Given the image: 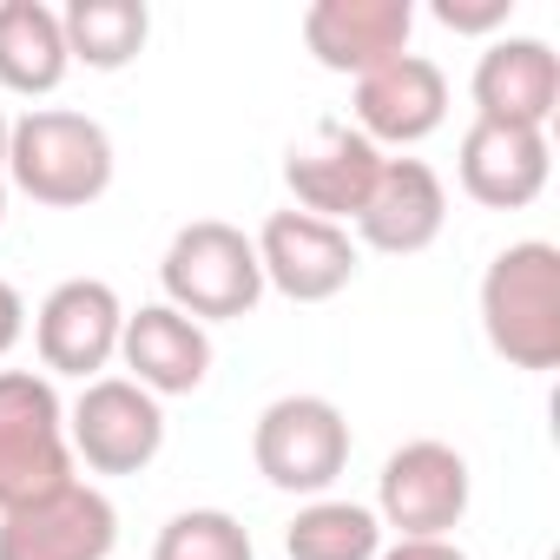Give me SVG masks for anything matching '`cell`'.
<instances>
[{
	"label": "cell",
	"mask_w": 560,
	"mask_h": 560,
	"mask_svg": "<svg viewBox=\"0 0 560 560\" xmlns=\"http://www.w3.org/2000/svg\"><path fill=\"white\" fill-rule=\"evenodd\" d=\"M481 337L508 370H560V250L521 237L481 270Z\"/></svg>",
	"instance_id": "1"
},
{
	"label": "cell",
	"mask_w": 560,
	"mask_h": 560,
	"mask_svg": "<svg viewBox=\"0 0 560 560\" xmlns=\"http://www.w3.org/2000/svg\"><path fill=\"white\" fill-rule=\"evenodd\" d=\"M113 132L73 106H34L8 126V185L47 211H86L113 191Z\"/></svg>",
	"instance_id": "2"
},
{
	"label": "cell",
	"mask_w": 560,
	"mask_h": 560,
	"mask_svg": "<svg viewBox=\"0 0 560 560\" xmlns=\"http://www.w3.org/2000/svg\"><path fill=\"white\" fill-rule=\"evenodd\" d=\"M159 284H165V304L185 311L191 324H205V330L237 324L264 298L257 244L224 218H191V224L172 231V244L159 257Z\"/></svg>",
	"instance_id": "3"
},
{
	"label": "cell",
	"mask_w": 560,
	"mask_h": 560,
	"mask_svg": "<svg viewBox=\"0 0 560 560\" xmlns=\"http://www.w3.org/2000/svg\"><path fill=\"white\" fill-rule=\"evenodd\" d=\"M73 481V442H67V402L54 376L0 370V514L27 508Z\"/></svg>",
	"instance_id": "4"
},
{
	"label": "cell",
	"mask_w": 560,
	"mask_h": 560,
	"mask_svg": "<svg viewBox=\"0 0 560 560\" xmlns=\"http://www.w3.org/2000/svg\"><path fill=\"white\" fill-rule=\"evenodd\" d=\"M250 462L277 494H330L350 468V416L330 396H277L250 422Z\"/></svg>",
	"instance_id": "5"
},
{
	"label": "cell",
	"mask_w": 560,
	"mask_h": 560,
	"mask_svg": "<svg viewBox=\"0 0 560 560\" xmlns=\"http://www.w3.org/2000/svg\"><path fill=\"white\" fill-rule=\"evenodd\" d=\"M468 501H475L468 455L435 435L402 442L376 475V521L396 527V540H448L462 527Z\"/></svg>",
	"instance_id": "6"
},
{
	"label": "cell",
	"mask_w": 560,
	"mask_h": 560,
	"mask_svg": "<svg viewBox=\"0 0 560 560\" xmlns=\"http://www.w3.org/2000/svg\"><path fill=\"white\" fill-rule=\"evenodd\" d=\"M67 442L93 475H145L165 448V409L132 376H100L67 409Z\"/></svg>",
	"instance_id": "7"
},
{
	"label": "cell",
	"mask_w": 560,
	"mask_h": 560,
	"mask_svg": "<svg viewBox=\"0 0 560 560\" xmlns=\"http://www.w3.org/2000/svg\"><path fill=\"white\" fill-rule=\"evenodd\" d=\"M257 244V270H264V291L291 298V304H330L337 291H350V277L363 264L357 237L343 224H324L311 211H270Z\"/></svg>",
	"instance_id": "8"
},
{
	"label": "cell",
	"mask_w": 560,
	"mask_h": 560,
	"mask_svg": "<svg viewBox=\"0 0 560 560\" xmlns=\"http://www.w3.org/2000/svg\"><path fill=\"white\" fill-rule=\"evenodd\" d=\"M119 508L93 481H67L27 508L0 514V560H113Z\"/></svg>",
	"instance_id": "9"
},
{
	"label": "cell",
	"mask_w": 560,
	"mask_h": 560,
	"mask_svg": "<svg viewBox=\"0 0 560 560\" xmlns=\"http://www.w3.org/2000/svg\"><path fill=\"white\" fill-rule=\"evenodd\" d=\"M119 330H126V304L106 277H67L47 291V304L34 311V350L47 376H80L100 383L106 363H119Z\"/></svg>",
	"instance_id": "10"
},
{
	"label": "cell",
	"mask_w": 560,
	"mask_h": 560,
	"mask_svg": "<svg viewBox=\"0 0 560 560\" xmlns=\"http://www.w3.org/2000/svg\"><path fill=\"white\" fill-rule=\"evenodd\" d=\"M383 159H389V152H376L350 119H324L304 145H291V159H284V185H291L298 211H311V218L350 231L357 211H363V198L376 191Z\"/></svg>",
	"instance_id": "11"
},
{
	"label": "cell",
	"mask_w": 560,
	"mask_h": 560,
	"mask_svg": "<svg viewBox=\"0 0 560 560\" xmlns=\"http://www.w3.org/2000/svg\"><path fill=\"white\" fill-rule=\"evenodd\" d=\"M350 126L376 145V152H409L422 145L429 132H442L448 119V73L429 60V54H396L383 60L376 73L357 80V100H350Z\"/></svg>",
	"instance_id": "12"
},
{
	"label": "cell",
	"mask_w": 560,
	"mask_h": 560,
	"mask_svg": "<svg viewBox=\"0 0 560 560\" xmlns=\"http://www.w3.org/2000/svg\"><path fill=\"white\" fill-rule=\"evenodd\" d=\"M416 8L409 0H317L304 8V47L324 73H376L383 60L409 54Z\"/></svg>",
	"instance_id": "13"
},
{
	"label": "cell",
	"mask_w": 560,
	"mask_h": 560,
	"mask_svg": "<svg viewBox=\"0 0 560 560\" xmlns=\"http://www.w3.org/2000/svg\"><path fill=\"white\" fill-rule=\"evenodd\" d=\"M547 172H553V145L547 132L534 126H501V119H475L462 132V152H455V178L475 205L488 211H521L547 191Z\"/></svg>",
	"instance_id": "14"
},
{
	"label": "cell",
	"mask_w": 560,
	"mask_h": 560,
	"mask_svg": "<svg viewBox=\"0 0 560 560\" xmlns=\"http://www.w3.org/2000/svg\"><path fill=\"white\" fill-rule=\"evenodd\" d=\"M448 224V185L435 178L429 159H383L376 191L357 211V244L383 257H416L442 237Z\"/></svg>",
	"instance_id": "15"
},
{
	"label": "cell",
	"mask_w": 560,
	"mask_h": 560,
	"mask_svg": "<svg viewBox=\"0 0 560 560\" xmlns=\"http://www.w3.org/2000/svg\"><path fill=\"white\" fill-rule=\"evenodd\" d=\"M468 93H475V119L547 132V119L560 106V54L547 40H534V34H501L475 60Z\"/></svg>",
	"instance_id": "16"
},
{
	"label": "cell",
	"mask_w": 560,
	"mask_h": 560,
	"mask_svg": "<svg viewBox=\"0 0 560 560\" xmlns=\"http://www.w3.org/2000/svg\"><path fill=\"white\" fill-rule=\"evenodd\" d=\"M119 363L126 376L145 389V396H191L205 389L211 376V330L191 324L185 311L172 304H139L126 311V330H119Z\"/></svg>",
	"instance_id": "17"
},
{
	"label": "cell",
	"mask_w": 560,
	"mask_h": 560,
	"mask_svg": "<svg viewBox=\"0 0 560 560\" xmlns=\"http://www.w3.org/2000/svg\"><path fill=\"white\" fill-rule=\"evenodd\" d=\"M67 67V34L47 0H0V86L21 100H47Z\"/></svg>",
	"instance_id": "18"
},
{
	"label": "cell",
	"mask_w": 560,
	"mask_h": 560,
	"mask_svg": "<svg viewBox=\"0 0 560 560\" xmlns=\"http://www.w3.org/2000/svg\"><path fill=\"white\" fill-rule=\"evenodd\" d=\"M60 34H67V60L93 67V73H119L145 54L152 40V8L145 0H67L60 8Z\"/></svg>",
	"instance_id": "19"
},
{
	"label": "cell",
	"mask_w": 560,
	"mask_h": 560,
	"mask_svg": "<svg viewBox=\"0 0 560 560\" xmlns=\"http://www.w3.org/2000/svg\"><path fill=\"white\" fill-rule=\"evenodd\" d=\"M284 553L291 560H376L383 553V521L363 501H337L317 494L291 514L284 527Z\"/></svg>",
	"instance_id": "20"
},
{
	"label": "cell",
	"mask_w": 560,
	"mask_h": 560,
	"mask_svg": "<svg viewBox=\"0 0 560 560\" xmlns=\"http://www.w3.org/2000/svg\"><path fill=\"white\" fill-rule=\"evenodd\" d=\"M152 560H257L250 527L224 508H185L159 527Z\"/></svg>",
	"instance_id": "21"
},
{
	"label": "cell",
	"mask_w": 560,
	"mask_h": 560,
	"mask_svg": "<svg viewBox=\"0 0 560 560\" xmlns=\"http://www.w3.org/2000/svg\"><path fill=\"white\" fill-rule=\"evenodd\" d=\"M508 14H514V0H435V21L448 34H494L508 27Z\"/></svg>",
	"instance_id": "22"
},
{
	"label": "cell",
	"mask_w": 560,
	"mask_h": 560,
	"mask_svg": "<svg viewBox=\"0 0 560 560\" xmlns=\"http://www.w3.org/2000/svg\"><path fill=\"white\" fill-rule=\"evenodd\" d=\"M21 337H27V298L8 284V277H0V357H8Z\"/></svg>",
	"instance_id": "23"
},
{
	"label": "cell",
	"mask_w": 560,
	"mask_h": 560,
	"mask_svg": "<svg viewBox=\"0 0 560 560\" xmlns=\"http://www.w3.org/2000/svg\"><path fill=\"white\" fill-rule=\"evenodd\" d=\"M376 560H468L455 540H396V547H383Z\"/></svg>",
	"instance_id": "24"
},
{
	"label": "cell",
	"mask_w": 560,
	"mask_h": 560,
	"mask_svg": "<svg viewBox=\"0 0 560 560\" xmlns=\"http://www.w3.org/2000/svg\"><path fill=\"white\" fill-rule=\"evenodd\" d=\"M8 126H14V119L0 113V218H8Z\"/></svg>",
	"instance_id": "25"
}]
</instances>
